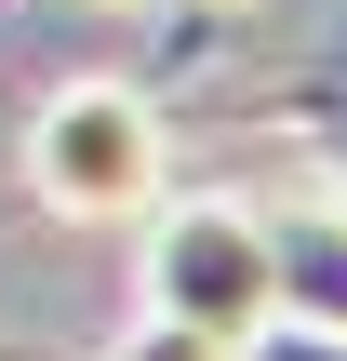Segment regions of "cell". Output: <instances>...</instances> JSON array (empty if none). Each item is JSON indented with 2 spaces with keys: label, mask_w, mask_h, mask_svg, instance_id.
Wrapping results in <instances>:
<instances>
[{
  "label": "cell",
  "mask_w": 347,
  "mask_h": 361,
  "mask_svg": "<svg viewBox=\"0 0 347 361\" xmlns=\"http://www.w3.org/2000/svg\"><path fill=\"white\" fill-rule=\"evenodd\" d=\"M254 214H267L281 308H294V322H334V335H347V201H334V174H321L308 201H254Z\"/></svg>",
  "instance_id": "cell-3"
},
{
  "label": "cell",
  "mask_w": 347,
  "mask_h": 361,
  "mask_svg": "<svg viewBox=\"0 0 347 361\" xmlns=\"http://www.w3.org/2000/svg\"><path fill=\"white\" fill-rule=\"evenodd\" d=\"M160 174H174V134H160V107L134 80H53L27 107V188H40V214L134 228L160 201Z\"/></svg>",
  "instance_id": "cell-1"
},
{
  "label": "cell",
  "mask_w": 347,
  "mask_h": 361,
  "mask_svg": "<svg viewBox=\"0 0 347 361\" xmlns=\"http://www.w3.org/2000/svg\"><path fill=\"white\" fill-rule=\"evenodd\" d=\"M321 174H334V201H347V134H334V147H321Z\"/></svg>",
  "instance_id": "cell-6"
},
{
  "label": "cell",
  "mask_w": 347,
  "mask_h": 361,
  "mask_svg": "<svg viewBox=\"0 0 347 361\" xmlns=\"http://www.w3.org/2000/svg\"><path fill=\"white\" fill-rule=\"evenodd\" d=\"M107 361H241V348H227V335H201V322H160V308H134Z\"/></svg>",
  "instance_id": "cell-4"
},
{
  "label": "cell",
  "mask_w": 347,
  "mask_h": 361,
  "mask_svg": "<svg viewBox=\"0 0 347 361\" xmlns=\"http://www.w3.org/2000/svg\"><path fill=\"white\" fill-rule=\"evenodd\" d=\"M107 13H134V0H107Z\"/></svg>",
  "instance_id": "cell-7"
},
{
  "label": "cell",
  "mask_w": 347,
  "mask_h": 361,
  "mask_svg": "<svg viewBox=\"0 0 347 361\" xmlns=\"http://www.w3.org/2000/svg\"><path fill=\"white\" fill-rule=\"evenodd\" d=\"M241 361H347V335H334V322H294V308H267V322L241 335Z\"/></svg>",
  "instance_id": "cell-5"
},
{
  "label": "cell",
  "mask_w": 347,
  "mask_h": 361,
  "mask_svg": "<svg viewBox=\"0 0 347 361\" xmlns=\"http://www.w3.org/2000/svg\"><path fill=\"white\" fill-rule=\"evenodd\" d=\"M134 308L160 322H201V335H254L281 308V268H267V214L241 188H174L147 201V255H134Z\"/></svg>",
  "instance_id": "cell-2"
},
{
  "label": "cell",
  "mask_w": 347,
  "mask_h": 361,
  "mask_svg": "<svg viewBox=\"0 0 347 361\" xmlns=\"http://www.w3.org/2000/svg\"><path fill=\"white\" fill-rule=\"evenodd\" d=\"M227 13H241V0H227Z\"/></svg>",
  "instance_id": "cell-8"
}]
</instances>
